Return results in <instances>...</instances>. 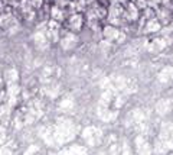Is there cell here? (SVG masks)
I'll use <instances>...</instances> for the list:
<instances>
[{
	"mask_svg": "<svg viewBox=\"0 0 173 155\" xmlns=\"http://www.w3.org/2000/svg\"><path fill=\"white\" fill-rule=\"evenodd\" d=\"M84 23V17L81 13H72L66 17V28L72 32H79Z\"/></svg>",
	"mask_w": 173,
	"mask_h": 155,
	"instance_id": "cell-1",
	"label": "cell"
},
{
	"mask_svg": "<svg viewBox=\"0 0 173 155\" xmlns=\"http://www.w3.org/2000/svg\"><path fill=\"white\" fill-rule=\"evenodd\" d=\"M104 36L108 39V41H114V39L120 38V36H123L121 33H120L118 28L117 26H114V25H108L104 28Z\"/></svg>",
	"mask_w": 173,
	"mask_h": 155,
	"instance_id": "cell-2",
	"label": "cell"
}]
</instances>
